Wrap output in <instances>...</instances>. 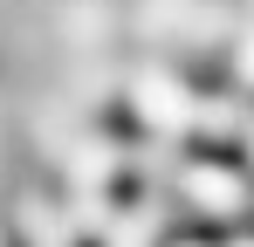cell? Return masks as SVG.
Returning <instances> with one entry per match:
<instances>
[{"label": "cell", "mask_w": 254, "mask_h": 247, "mask_svg": "<svg viewBox=\"0 0 254 247\" xmlns=\"http://www.w3.org/2000/svg\"><path fill=\"white\" fill-rule=\"evenodd\" d=\"M172 185L199 206V213H213V220H234V213L248 206V185H241L234 165H199V158H186V165H172Z\"/></svg>", "instance_id": "6da1fadb"}, {"label": "cell", "mask_w": 254, "mask_h": 247, "mask_svg": "<svg viewBox=\"0 0 254 247\" xmlns=\"http://www.w3.org/2000/svg\"><path fill=\"white\" fill-rule=\"evenodd\" d=\"M130 103H137V117L144 124H158V130H199V96L186 89V82H172V76H137V89H130Z\"/></svg>", "instance_id": "7a4b0ae2"}, {"label": "cell", "mask_w": 254, "mask_h": 247, "mask_svg": "<svg viewBox=\"0 0 254 247\" xmlns=\"http://www.w3.org/2000/svg\"><path fill=\"white\" fill-rule=\"evenodd\" d=\"M199 130H206V137H227V130H254V110L241 103V96H206V103H199Z\"/></svg>", "instance_id": "3957f363"}, {"label": "cell", "mask_w": 254, "mask_h": 247, "mask_svg": "<svg viewBox=\"0 0 254 247\" xmlns=\"http://www.w3.org/2000/svg\"><path fill=\"white\" fill-rule=\"evenodd\" d=\"M151 234H158V206H137V213H124L110 227V247H144Z\"/></svg>", "instance_id": "277c9868"}, {"label": "cell", "mask_w": 254, "mask_h": 247, "mask_svg": "<svg viewBox=\"0 0 254 247\" xmlns=\"http://www.w3.org/2000/svg\"><path fill=\"white\" fill-rule=\"evenodd\" d=\"M234 76H241V82H254V35H241V41H234Z\"/></svg>", "instance_id": "5b68a950"}, {"label": "cell", "mask_w": 254, "mask_h": 247, "mask_svg": "<svg viewBox=\"0 0 254 247\" xmlns=\"http://www.w3.org/2000/svg\"><path fill=\"white\" fill-rule=\"evenodd\" d=\"M172 247H199V241H172Z\"/></svg>", "instance_id": "8992f818"}, {"label": "cell", "mask_w": 254, "mask_h": 247, "mask_svg": "<svg viewBox=\"0 0 254 247\" xmlns=\"http://www.w3.org/2000/svg\"><path fill=\"white\" fill-rule=\"evenodd\" d=\"M248 158H254V130H248Z\"/></svg>", "instance_id": "52a82bcc"}, {"label": "cell", "mask_w": 254, "mask_h": 247, "mask_svg": "<svg viewBox=\"0 0 254 247\" xmlns=\"http://www.w3.org/2000/svg\"><path fill=\"white\" fill-rule=\"evenodd\" d=\"M227 247H254V241H227Z\"/></svg>", "instance_id": "ba28073f"}]
</instances>
